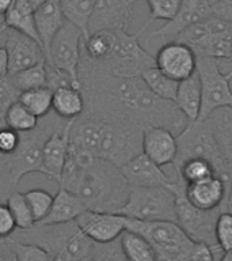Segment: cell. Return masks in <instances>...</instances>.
<instances>
[{
	"label": "cell",
	"instance_id": "1",
	"mask_svg": "<svg viewBox=\"0 0 232 261\" xmlns=\"http://www.w3.org/2000/svg\"><path fill=\"white\" fill-rule=\"evenodd\" d=\"M80 90L85 116L105 121L128 122L141 128L162 126L178 136L189 121L174 102L160 99L140 77L114 76L81 56Z\"/></svg>",
	"mask_w": 232,
	"mask_h": 261
},
{
	"label": "cell",
	"instance_id": "2",
	"mask_svg": "<svg viewBox=\"0 0 232 261\" xmlns=\"http://www.w3.org/2000/svg\"><path fill=\"white\" fill-rule=\"evenodd\" d=\"M60 187L79 196L87 210L118 214L129 197L130 187L122 170L105 159L69 148Z\"/></svg>",
	"mask_w": 232,
	"mask_h": 261
},
{
	"label": "cell",
	"instance_id": "3",
	"mask_svg": "<svg viewBox=\"0 0 232 261\" xmlns=\"http://www.w3.org/2000/svg\"><path fill=\"white\" fill-rule=\"evenodd\" d=\"M11 240L36 244L46 249L53 257H64L69 261H87L91 258L94 242L81 231L77 223L34 226L30 230H16Z\"/></svg>",
	"mask_w": 232,
	"mask_h": 261
},
{
	"label": "cell",
	"instance_id": "4",
	"mask_svg": "<svg viewBox=\"0 0 232 261\" xmlns=\"http://www.w3.org/2000/svg\"><path fill=\"white\" fill-rule=\"evenodd\" d=\"M126 230L144 237L155 249L159 261H187L194 245L177 222H144L126 218Z\"/></svg>",
	"mask_w": 232,
	"mask_h": 261
},
{
	"label": "cell",
	"instance_id": "5",
	"mask_svg": "<svg viewBox=\"0 0 232 261\" xmlns=\"http://www.w3.org/2000/svg\"><path fill=\"white\" fill-rule=\"evenodd\" d=\"M141 128L128 124L99 120L95 156L121 169L142 152Z\"/></svg>",
	"mask_w": 232,
	"mask_h": 261
},
{
	"label": "cell",
	"instance_id": "6",
	"mask_svg": "<svg viewBox=\"0 0 232 261\" xmlns=\"http://www.w3.org/2000/svg\"><path fill=\"white\" fill-rule=\"evenodd\" d=\"M45 118L46 120H42L36 129L19 134L20 142L15 152L4 156V163L16 185L24 175L34 173L42 174V151L45 143L63 120L54 113L53 118L49 117V114Z\"/></svg>",
	"mask_w": 232,
	"mask_h": 261
},
{
	"label": "cell",
	"instance_id": "7",
	"mask_svg": "<svg viewBox=\"0 0 232 261\" xmlns=\"http://www.w3.org/2000/svg\"><path fill=\"white\" fill-rule=\"evenodd\" d=\"M232 26L212 14L209 18L187 28L174 41L190 46L197 57L231 60Z\"/></svg>",
	"mask_w": 232,
	"mask_h": 261
},
{
	"label": "cell",
	"instance_id": "8",
	"mask_svg": "<svg viewBox=\"0 0 232 261\" xmlns=\"http://www.w3.org/2000/svg\"><path fill=\"white\" fill-rule=\"evenodd\" d=\"M144 222H177V197L172 187L130 188L125 205L118 212Z\"/></svg>",
	"mask_w": 232,
	"mask_h": 261
},
{
	"label": "cell",
	"instance_id": "9",
	"mask_svg": "<svg viewBox=\"0 0 232 261\" xmlns=\"http://www.w3.org/2000/svg\"><path fill=\"white\" fill-rule=\"evenodd\" d=\"M177 140L178 154L171 167L178 166L179 163L190 158L207 159L215 166L217 175L227 181H232L231 170L224 161L205 120L189 122L186 128L177 136Z\"/></svg>",
	"mask_w": 232,
	"mask_h": 261
},
{
	"label": "cell",
	"instance_id": "10",
	"mask_svg": "<svg viewBox=\"0 0 232 261\" xmlns=\"http://www.w3.org/2000/svg\"><path fill=\"white\" fill-rule=\"evenodd\" d=\"M141 34V30H138L136 34L120 30L117 33V44L111 56L102 64H94L114 76L140 77L148 68L156 67L155 56L147 52L138 41Z\"/></svg>",
	"mask_w": 232,
	"mask_h": 261
},
{
	"label": "cell",
	"instance_id": "11",
	"mask_svg": "<svg viewBox=\"0 0 232 261\" xmlns=\"http://www.w3.org/2000/svg\"><path fill=\"white\" fill-rule=\"evenodd\" d=\"M172 189L177 197V223L182 227L183 231L186 232L191 241L202 242L220 250L216 242L215 227L217 216L224 210L202 211L194 207L185 195V184L178 178L172 185Z\"/></svg>",
	"mask_w": 232,
	"mask_h": 261
},
{
	"label": "cell",
	"instance_id": "12",
	"mask_svg": "<svg viewBox=\"0 0 232 261\" xmlns=\"http://www.w3.org/2000/svg\"><path fill=\"white\" fill-rule=\"evenodd\" d=\"M197 75L201 82L202 109L199 120H205L213 110L232 106V69L224 73L219 60L209 57H197Z\"/></svg>",
	"mask_w": 232,
	"mask_h": 261
},
{
	"label": "cell",
	"instance_id": "13",
	"mask_svg": "<svg viewBox=\"0 0 232 261\" xmlns=\"http://www.w3.org/2000/svg\"><path fill=\"white\" fill-rule=\"evenodd\" d=\"M83 33L69 22H65L53 38L46 53V64L71 77L73 85L80 89L79 67L81 60Z\"/></svg>",
	"mask_w": 232,
	"mask_h": 261
},
{
	"label": "cell",
	"instance_id": "14",
	"mask_svg": "<svg viewBox=\"0 0 232 261\" xmlns=\"http://www.w3.org/2000/svg\"><path fill=\"white\" fill-rule=\"evenodd\" d=\"M155 63L164 75L177 82L189 79L197 72V56L179 41H168L162 45L155 56Z\"/></svg>",
	"mask_w": 232,
	"mask_h": 261
},
{
	"label": "cell",
	"instance_id": "15",
	"mask_svg": "<svg viewBox=\"0 0 232 261\" xmlns=\"http://www.w3.org/2000/svg\"><path fill=\"white\" fill-rule=\"evenodd\" d=\"M3 44L8 56V75H14L46 61L40 42L22 33L7 29L3 34Z\"/></svg>",
	"mask_w": 232,
	"mask_h": 261
},
{
	"label": "cell",
	"instance_id": "16",
	"mask_svg": "<svg viewBox=\"0 0 232 261\" xmlns=\"http://www.w3.org/2000/svg\"><path fill=\"white\" fill-rule=\"evenodd\" d=\"M75 222L94 244H109L126 231V218L121 214L87 210Z\"/></svg>",
	"mask_w": 232,
	"mask_h": 261
},
{
	"label": "cell",
	"instance_id": "17",
	"mask_svg": "<svg viewBox=\"0 0 232 261\" xmlns=\"http://www.w3.org/2000/svg\"><path fill=\"white\" fill-rule=\"evenodd\" d=\"M212 15V6L208 0H182L174 19L163 24L147 36V42L152 40L174 41L182 32Z\"/></svg>",
	"mask_w": 232,
	"mask_h": 261
},
{
	"label": "cell",
	"instance_id": "18",
	"mask_svg": "<svg viewBox=\"0 0 232 261\" xmlns=\"http://www.w3.org/2000/svg\"><path fill=\"white\" fill-rule=\"evenodd\" d=\"M134 6L129 0H97L90 19L89 34L99 30H126L134 14Z\"/></svg>",
	"mask_w": 232,
	"mask_h": 261
},
{
	"label": "cell",
	"instance_id": "19",
	"mask_svg": "<svg viewBox=\"0 0 232 261\" xmlns=\"http://www.w3.org/2000/svg\"><path fill=\"white\" fill-rule=\"evenodd\" d=\"M71 122L61 120L49 136L42 151V174L60 182L69 152Z\"/></svg>",
	"mask_w": 232,
	"mask_h": 261
},
{
	"label": "cell",
	"instance_id": "20",
	"mask_svg": "<svg viewBox=\"0 0 232 261\" xmlns=\"http://www.w3.org/2000/svg\"><path fill=\"white\" fill-rule=\"evenodd\" d=\"M231 181L224 179L220 175L199 182L185 185V195L194 207L202 211H217L225 210Z\"/></svg>",
	"mask_w": 232,
	"mask_h": 261
},
{
	"label": "cell",
	"instance_id": "21",
	"mask_svg": "<svg viewBox=\"0 0 232 261\" xmlns=\"http://www.w3.org/2000/svg\"><path fill=\"white\" fill-rule=\"evenodd\" d=\"M121 170L130 188L172 187L177 181L142 152L130 159Z\"/></svg>",
	"mask_w": 232,
	"mask_h": 261
},
{
	"label": "cell",
	"instance_id": "22",
	"mask_svg": "<svg viewBox=\"0 0 232 261\" xmlns=\"http://www.w3.org/2000/svg\"><path fill=\"white\" fill-rule=\"evenodd\" d=\"M142 154L158 166H171L178 154L177 135L162 126L148 128L142 132Z\"/></svg>",
	"mask_w": 232,
	"mask_h": 261
},
{
	"label": "cell",
	"instance_id": "23",
	"mask_svg": "<svg viewBox=\"0 0 232 261\" xmlns=\"http://www.w3.org/2000/svg\"><path fill=\"white\" fill-rule=\"evenodd\" d=\"M67 22L64 14L61 11L59 0H46L40 8L34 11V23H36L37 34L40 38V44L45 52V56L48 53V49L52 44L53 38L60 29Z\"/></svg>",
	"mask_w": 232,
	"mask_h": 261
},
{
	"label": "cell",
	"instance_id": "24",
	"mask_svg": "<svg viewBox=\"0 0 232 261\" xmlns=\"http://www.w3.org/2000/svg\"><path fill=\"white\" fill-rule=\"evenodd\" d=\"M84 211H87V205L84 204V201L75 193L60 187L54 195L52 208H50L48 216L44 220H41L40 223H37V226L73 222Z\"/></svg>",
	"mask_w": 232,
	"mask_h": 261
},
{
	"label": "cell",
	"instance_id": "25",
	"mask_svg": "<svg viewBox=\"0 0 232 261\" xmlns=\"http://www.w3.org/2000/svg\"><path fill=\"white\" fill-rule=\"evenodd\" d=\"M205 121L232 173V106L213 110Z\"/></svg>",
	"mask_w": 232,
	"mask_h": 261
},
{
	"label": "cell",
	"instance_id": "26",
	"mask_svg": "<svg viewBox=\"0 0 232 261\" xmlns=\"http://www.w3.org/2000/svg\"><path fill=\"white\" fill-rule=\"evenodd\" d=\"M85 102L83 93L72 85L60 86L53 90L52 112L65 121H72L84 113Z\"/></svg>",
	"mask_w": 232,
	"mask_h": 261
},
{
	"label": "cell",
	"instance_id": "27",
	"mask_svg": "<svg viewBox=\"0 0 232 261\" xmlns=\"http://www.w3.org/2000/svg\"><path fill=\"white\" fill-rule=\"evenodd\" d=\"M174 103L189 122L199 120L202 109V91L197 72L189 79L179 82Z\"/></svg>",
	"mask_w": 232,
	"mask_h": 261
},
{
	"label": "cell",
	"instance_id": "28",
	"mask_svg": "<svg viewBox=\"0 0 232 261\" xmlns=\"http://www.w3.org/2000/svg\"><path fill=\"white\" fill-rule=\"evenodd\" d=\"M4 22L7 29L22 33L40 42L34 23V10L27 3V0H14L10 11L4 15Z\"/></svg>",
	"mask_w": 232,
	"mask_h": 261
},
{
	"label": "cell",
	"instance_id": "29",
	"mask_svg": "<svg viewBox=\"0 0 232 261\" xmlns=\"http://www.w3.org/2000/svg\"><path fill=\"white\" fill-rule=\"evenodd\" d=\"M172 169V179L178 178L182 181L185 185H190V184L199 182L204 179H208L217 175L215 166L212 165L209 161L201 158H190L183 161L178 166L171 167Z\"/></svg>",
	"mask_w": 232,
	"mask_h": 261
},
{
	"label": "cell",
	"instance_id": "30",
	"mask_svg": "<svg viewBox=\"0 0 232 261\" xmlns=\"http://www.w3.org/2000/svg\"><path fill=\"white\" fill-rule=\"evenodd\" d=\"M97 0H59L67 22L76 26L84 38L89 36V24Z\"/></svg>",
	"mask_w": 232,
	"mask_h": 261
},
{
	"label": "cell",
	"instance_id": "31",
	"mask_svg": "<svg viewBox=\"0 0 232 261\" xmlns=\"http://www.w3.org/2000/svg\"><path fill=\"white\" fill-rule=\"evenodd\" d=\"M120 241L122 250L129 261H159L152 245L140 234L126 230Z\"/></svg>",
	"mask_w": 232,
	"mask_h": 261
},
{
	"label": "cell",
	"instance_id": "32",
	"mask_svg": "<svg viewBox=\"0 0 232 261\" xmlns=\"http://www.w3.org/2000/svg\"><path fill=\"white\" fill-rule=\"evenodd\" d=\"M141 79L151 90V93L164 101L174 102L178 93L179 82L171 79L160 71L158 67L148 68L141 75Z\"/></svg>",
	"mask_w": 232,
	"mask_h": 261
},
{
	"label": "cell",
	"instance_id": "33",
	"mask_svg": "<svg viewBox=\"0 0 232 261\" xmlns=\"http://www.w3.org/2000/svg\"><path fill=\"white\" fill-rule=\"evenodd\" d=\"M11 77L12 83L20 93L28 91V90L40 89V87H49L48 76V64L46 61L37 64L34 67L26 68L20 72L14 75H8Z\"/></svg>",
	"mask_w": 232,
	"mask_h": 261
},
{
	"label": "cell",
	"instance_id": "34",
	"mask_svg": "<svg viewBox=\"0 0 232 261\" xmlns=\"http://www.w3.org/2000/svg\"><path fill=\"white\" fill-rule=\"evenodd\" d=\"M19 102L37 117H46L52 112L53 90L50 87L28 90L20 94Z\"/></svg>",
	"mask_w": 232,
	"mask_h": 261
},
{
	"label": "cell",
	"instance_id": "35",
	"mask_svg": "<svg viewBox=\"0 0 232 261\" xmlns=\"http://www.w3.org/2000/svg\"><path fill=\"white\" fill-rule=\"evenodd\" d=\"M40 124V120L37 116L30 112V110L20 103L19 101L15 102L14 105L8 109L4 117V126L11 128L18 134H23V132H30V130L36 129Z\"/></svg>",
	"mask_w": 232,
	"mask_h": 261
},
{
	"label": "cell",
	"instance_id": "36",
	"mask_svg": "<svg viewBox=\"0 0 232 261\" xmlns=\"http://www.w3.org/2000/svg\"><path fill=\"white\" fill-rule=\"evenodd\" d=\"M6 204L11 211V215L15 220L18 230L24 231V230H30V228L36 226V220H34V216H33L32 208H30L27 200L24 197V193H20L18 191L12 192L11 195L8 196Z\"/></svg>",
	"mask_w": 232,
	"mask_h": 261
},
{
	"label": "cell",
	"instance_id": "37",
	"mask_svg": "<svg viewBox=\"0 0 232 261\" xmlns=\"http://www.w3.org/2000/svg\"><path fill=\"white\" fill-rule=\"evenodd\" d=\"M146 2L150 6V18L140 29L142 33L146 32V29L154 20H164L167 23L174 19L182 3V0H146Z\"/></svg>",
	"mask_w": 232,
	"mask_h": 261
},
{
	"label": "cell",
	"instance_id": "38",
	"mask_svg": "<svg viewBox=\"0 0 232 261\" xmlns=\"http://www.w3.org/2000/svg\"><path fill=\"white\" fill-rule=\"evenodd\" d=\"M24 197L32 208L36 224L40 223L41 220H44L48 216L49 211L52 208L54 196L50 195L45 189H30V191L24 192Z\"/></svg>",
	"mask_w": 232,
	"mask_h": 261
},
{
	"label": "cell",
	"instance_id": "39",
	"mask_svg": "<svg viewBox=\"0 0 232 261\" xmlns=\"http://www.w3.org/2000/svg\"><path fill=\"white\" fill-rule=\"evenodd\" d=\"M11 246L16 261H54V257L36 244H27L20 241L11 240Z\"/></svg>",
	"mask_w": 232,
	"mask_h": 261
},
{
	"label": "cell",
	"instance_id": "40",
	"mask_svg": "<svg viewBox=\"0 0 232 261\" xmlns=\"http://www.w3.org/2000/svg\"><path fill=\"white\" fill-rule=\"evenodd\" d=\"M215 236L217 246L223 253L232 250V212L224 210L216 220Z\"/></svg>",
	"mask_w": 232,
	"mask_h": 261
},
{
	"label": "cell",
	"instance_id": "41",
	"mask_svg": "<svg viewBox=\"0 0 232 261\" xmlns=\"http://www.w3.org/2000/svg\"><path fill=\"white\" fill-rule=\"evenodd\" d=\"M90 261H129L122 250L120 238L109 244H94Z\"/></svg>",
	"mask_w": 232,
	"mask_h": 261
},
{
	"label": "cell",
	"instance_id": "42",
	"mask_svg": "<svg viewBox=\"0 0 232 261\" xmlns=\"http://www.w3.org/2000/svg\"><path fill=\"white\" fill-rule=\"evenodd\" d=\"M20 91L12 83L11 77L6 76L0 79V126H4V117L8 109L15 102L19 101Z\"/></svg>",
	"mask_w": 232,
	"mask_h": 261
},
{
	"label": "cell",
	"instance_id": "43",
	"mask_svg": "<svg viewBox=\"0 0 232 261\" xmlns=\"http://www.w3.org/2000/svg\"><path fill=\"white\" fill-rule=\"evenodd\" d=\"M20 142V135L8 126H0V155L8 156L15 152Z\"/></svg>",
	"mask_w": 232,
	"mask_h": 261
},
{
	"label": "cell",
	"instance_id": "44",
	"mask_svg": "<svg viewBox=\"0 0 232 261\" xmlns=\"http://www.w3.org/2000/svg\"><path fill=\"white\" fill-rule=\"evenodd\" d=\"M223 253L202 242H194L187 261H219Z\"/></svg>",
	"mask_w": 232,
	"mask_h": 261
},
{
	"label": "cell",
	"instance_id": "45",
	"mask_svg": "<svg viewBox=\"0 0 232 261\" xmlns=\"http://www.w3.org/2000/svg\"><path fill=\"white\" fill-rule=\"evenodd\" d=\"M16 184L14 182L10 171H8L6 163H4V156L0 158V203H6L8 196L12 192H15Z\"/></svg>",
	"mask_w": 232,
	"mask_h": 261
},
{
	"label": "cell",
	"instance_id": "46",
	"mask_svg": "<svg viewBox=\"0 0 232 261\" xmlns=\"http://www.w3.org/2000/svg\"><path fill=\"white\" fill-rule=\"evenodd\" d=\"M15 220L6 203H0V240H7L16 231Z\"/></svg>",
	"mask_w": 232,
	"mask_h": 261
},
{
	"label": "cell",
	"instance_id": "47",
	"mask_svg": "<svg viewBox=\"0 0 232 261\" xmlns=\"http://www.w3.org/2000/svg\"><path fill=\"white\" fill-rule=\"evenodd\" d=\"M212 14L232 26V0H219L212 6Z\"/></svg>",
	"mask_w": 232,
	"mask_h": 261
},
{
	"label": "cell",
	"instance_id": "48",
	"mask_svg": "<svg viewBox=\"0 0 232 261\" xmlns=\"http://www.w3.org/2000/svg\"><path fill=\"white\" fill-rule=\"evenodd\" d=\"M0 261H16L10 238L0 240Z\"/></svg>",
	"mask_w": 232,
	"mask_h": 261
},
{
	"label": "cell",
	"instance_id": "49",
	"mask_svg": "<svg viewBox=\"0 0 232 261\" xmlns=\"http://www.w3.org/2000/svg\"><path fill=\"white\" fill-rule=\"evenodd\" d=\"M8 76V56L4 46H0V79Z\"/></svg>",
	"mask_w": 232,
	"mask_h": 261
},
{
	"label": "cell",
	"instance_id": "50",
	"mask_svg": "<svg viewBox=\"0 0 232 261\" xmlns=\"http://www.w3.org/2000/svg\"><path fill=\"white\" fill-rule=\"evenodd\" d=\"M12 3H14V0H0V15H6L10 11Z\"/></svg>",
	"mask_w": 232,
	"mask_h": 261
},
{
	"label": "cell",
	"instance_id": "51",
	"mask_svg": "<svg viewBox=\"0 0 232 261\" xmlns=\"http://www.w3.org/2000/svg\"><path fill=\"white\" fill-rule=\"evenodd\" d=\"M225 210L232 212V181H231V187H229V193H228V197H227V203H225Z\"/></svg>",
	"mask_w": 232,
	"mask_h": 261
},
{
	"label": "cell",
	"instance_id": "52",
	"mask_svg": "<svg viewBox=\"0 0 232 261\" xmlns=\"http://www.w3.org/2000/svg\"><path fill=\"white\" fill-rule=\"evenodd\" d=\"M45 2H46V0H27V3L32 6L34 11H36L37 8H40L41 6L45 3Z\"/></svg>",
	"mask_w": 232,
	"mask_h": 261
},
{
	"label": "cell",
	"instance_id": "53",
	"mask_svg": "<svg viewBox=\"0 0 232 261\" xmlns=\"http://www.w3.org/2000/svg\"><path fill=\"white\" fill-rule=\"evenodd\" d=\"M219 261H232V250L231 252L223 253V256L220 257Z\"/></svg>",
	"mask_w": 232,
	"mask_h": 261
},
{
	"label": "cell",
	"instance_id": "54",
	"mask_svg": "<svg viewBox=\"0 0 232 261\" xmlns=\"http://www.w3.org/2000/svg\"><path fill=\"white\" fill-rule=\"evenodd\" d=\"M7 30V28H6V22H4V16L0 15V37L3 36V33Z\"/></svg>",
	"mask_w": 232,
	"mask_h": 261
},
{
	"label": "cell",
	"instance_id": "55",
	"mask_svg": "<svg viewBox=\"0 0 232 261\" xmlns=\"http://www.w3.org/2000/svg\"><path fill=\"white\" fill-rule=\"evenodd\" d=\"M208 2H209V4H211V6H213V4L217 3V2H219V0H208Z\"/></svg>",
	"mask_w": 232,
	"mask_h": 261
},
{
	"label": "cell",
	"instance_id": "56",
	"mask_svg": "<svg viewBox=\"0 0 232 261\" xmlns=\"http://www.w3.org/2000/svg\"><path fill=\"white\" fill-rule=\"evenodd\" d=\"M129 2H132V3H137V0H129Z\"/></svg>",
	"mask_w": 232,
	"mask_h": 261
},
{
	"label": "cell",
	"instance_id": "57",
	"mask_svg": "<svg viewBox=\"0 0 232 261\" xmlns=\"http://www.w3.org/2000/svg\"><path fill=\"white\" fill-rule=\"evenodd\" d=\"M231 60H232V40H231Z\"/></svg>",
	"mask_w": 232,
	"mask_h": 261
},
{
	"label": "cell",
	"instance_id": "58",
	"mask_svg": "<svg viewBox=\"0 0 232 261\" xmlns=\"http://www.w3.org/2000/svg\"><path fill=\"white\" fill-rule=\"evenodd\" d=\"M0 158H2V155H0Z\"/></svg>",
	"mask_w": 232,
	"mask_h": 261
}]
</instances>
